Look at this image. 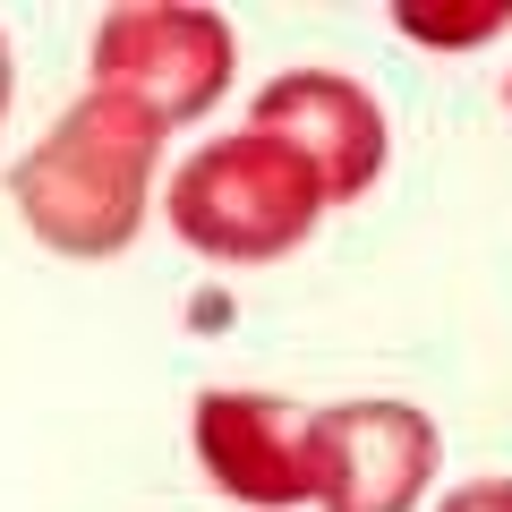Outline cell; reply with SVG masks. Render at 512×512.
Here are the masks:
<instances>
[{
	"label": "cell",
	"mask_w": 512,
	"mask_h": 512,
	"mask_svg": "<svg viewBox=\"0 0 512 512\" xmlns=\"http://www.w3.org/2000/svg\"><path fill=\"white\" fill-rule=\"evenodd\" d=\"M171 128L146 103L94 86L69 120L43 128V146L9 171L26 231L52 256H120L146 222V188H154V154Z\"/></svg>",
	"instance_id": "6da1fadb"
},
{
	"label": "cell",
	"mask_w": 512,
	"mask_h": 512,
	"mask_svg": "<svg viewBox=\"0 0 512 512\" xmlns=\"http://www.w3.org/2000/svg\"><path fill=\"white\" fill-rule=\"evenodd\" d=\"M325 205L333 197H325L308 154L265 137V128H239V137H214L205 154L180 163V180H171V231L197 256L265 265V256H291L316 231Z\"/></svg>",
	"instance_id": "7a4b0ae2"
},
{
	"label": "cell",
	"mask_w": 512,
	"mask_h": 512,
	"mask_svg": "<svg viewBox=\"0 0 512 512\" xmlns=\"http://www.w3.org/2000/svg\"><path fill=\"white\" fill-rule=\"evenodd\" d=\"M94 86L146 103L163 128H188L231 86V26L188 0H120L94 26Z\"/></svg>",
	"instance_id": "3957f363"
},
{
	"label": "cell",
	"mask_w": 512,
	"mask_h": 512,
	"mask_svg": "<svg viewBox=\"0 0 512 512\" xmlns=\"http://www.w3.org/2000/svg\"><path fill=\"white\" fill-rule=\"evenodd\" d=\"M436 419L410 402L316 410V504L325 512H410L436 478Z\"/></svg>",
	"instance_id": "277c9868"
},
{
	"label": "cell",
	"mask_w": 512,
	"mask_h": 512,
	"mask_svg": "<svg viewBox=\"0 0 512 512\" xmlns=\"http://www.w3.org/2000/svg\"><path fill=\"white\" fill-rule=\"evenodd\" d=\"M197 461L239 504H308L316 495V410H291L274 393H205L197 402Z\"/></svg>",
	"instance_id": "5b68a950"
},
{
	"label": "cell",
	"mask_w": 512,
	"mask_h": 512,
	"mask_svg": "<svg viewBox=\"0 0 512 512\" xmlns=\"http://www.w3.org/2000/svg\"><path fill=\"white\" fill-rule=\"evenodd\" d=\"M248 128H265V137H282V146L308 154L333 205L367 197L376 171H384V111L367 103V86H350L342 69H282L274 86L256 94Z\"/></svg>",
	"instance_id": "8992f818"
},
{
	"label": "cell",
	"mask_w": 512,
	"mask_h": 512,
	"mask_svg": "<svg viewBox=\"0 0 512 512\" xmlns=\"http://www.w3.org/2000/svg\"><path fill=\"white\" fill-rule=\"evenodd\" d=\"M504 18H512V0H393V26L410 43H436V52L504 35Z\"/></svg>",
	"instance_id": "52a82bcc"
},
{
	"label": "cell",
	"mask_w": 512,
	"mask_h": 512,
	"mask_svg": "<svg viewBox=\"0 0 512 512\" xmlns=\"http://www.w3.org/2000/svg\"><path fill=\"white\" fill-rule=\"evenodd\" d=\"M436 512H512V478H470V487L444 495Z\"/></svg>",
	"instance_id": "ba28073f"
},
{
	"label": "cell",
	"mask_w": 512,
	"mask_h": 512,
	"mask_svg": "<svg viewBox=\"0 0 512 512\" xmlns=\"http://www.w3.org/2000/svg\"><path fill=\"white\" fill-rule=\"evenodd\" d=\"M0 120H9V43H0Z\"/></svg>",
	"instance_id": "9c48e42d"
}]
</instances>
